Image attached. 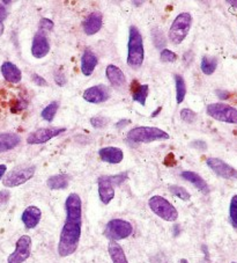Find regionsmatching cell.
I'll use <instances>...</instances> for the list:
<instances>
[{
	"label": "cell",
	"instance_id": "cell-40",
	"mask_svg": "<svg viewBox=\"0 0 237 263\" xmlns=\"http://www.w3.org/2000/svg\"><path fill=\"white\" fill-rule=\"evenodd\" d=\"M54 79H56V83H57L59 86H63V85H65V83H66V80H65V77H64L63 72H59V76H58V74L54 76Z\"/></svg>",
	"mask_w": 237,
	"mask_h": 263
},
{
	"label": "cell",
	"instance_id": "cell-8",
	"mask_svg": "<svg viewBox=\"0 0 237 263\" xmlns=\"http://www.w3.org/2000/svg\"><path fill=\"white\" fill-rule=\"evenodd\" d=\"M208 116L212 119L229 124H237V109L226 103H211L206 108Z\"/></svg>",
	"mask_w": 237,
	"mask_h": 263
},
{
	"label": "cell",
	"instance_id": "cell-15",
	"mask_svg": "<svg viewBox=\"0 0 237 263\" xmlns=\"http://www.w3.org/2000/svg\"><path fill=\"white\" fill-rule=\"evenodd\" d=\"M109 97H110V94H109V90L104 85L92 86V87L86 89L83 94L85 101L95 104L106 102Z\"/></svg>",
	"mask_w": 237,
	"mask_h": 263
},
{
	"label": "cell",
	"instance_id": "cell-33",
	"mask_svg": "<svg viewBox=\"0 0 237 263\" xmlns=\"http://www.w3.org/2000/svg\"><path fill=\"white\" fill-rule=\"evenodd\" d=\"M181 117L186 123H194L195 120H197V114L193 110L185 108V109L181 110Z\"/></svg>",
	"mask_w": 237,
	"mask_h": 263
},
{
	"label": "cell",
	"instance_id": "cell-46",
	"mask_svg": "<svg viewBox=\"0 0 237 263\" xmlns=\"http://www.w3.org/2000/svg\"><path fill=\"white\" fill-rule=\"evenodd\" d=\"M231 263H236V262H231Z\"/></svg>",
	"mask_w": 237,
	"mask_h": 263
},
{
	"label": "cell",
	"instance_id": "cell-45",
	"mask_svg": "<svg viewBox=\"0 0 237 263\" xmlns=\"http://www.w3.org/2000/svg\"><path fill=\"white\" fill-rule=\"evenodd\" d=\"M179 263H189V261L186 260V258H181V260L179 261Z\"/></svg>",
	"mask_w": 237,
	"mask_h": 263
},
{
	"label": "cell",
	"instance_id": "cell-14",
	"mask_svg": "<svg viewBox=\"0 0 237 263\" xmlns=\"http://www.w3.org/2000/svg\"><path fill=\"white\" fill-rule=\"evenodd\" d=\"M98 185V197L103 204H109L115 197V185H113L111 178L108 175L100 176L97 180Z\"/></svg>",
	"mask_w": 237,
	"mask_h": 263
},
{
	"label": "cell",
	"instance_id": "cell-35",
	"mask_svg": "<svg viewBox=\"0 0 237 263\" xmlns=\"http://www.w3.org/2000/svg\"><path fill=\"white\" fill-rule=\"evenodd\" d=\"M90 123L94 128H104L108 124V120L103 116H95L93 119H90Z\"/></svg>",
	"mask_w": 237,
	"mask_h": 263
},
{
	"label": "cell",
	"instance_id": "cell-29",
	"mask_svg": "<svg viewBox=\"0 0 237 263\" xmlns=\"http://www.w3.org/2000/svg\"><path fill=\"white\" fill-rule=\"evenodd\" d=\"M58 108H59V102L58 101H53L51 103H49L47 107L44 108L41 112V116H42V119L47 122H52L54 116H56L57 111H58Z\"/></svg>",
	"mask_w": 237,
	"mask_h": 263
},
{
	"label": "cell",
	"instance_id": "cell-36",
	"mask_svg": "<svg viewBox=\"0 0 237 263\" xmlns=\"http://www.w3.org/2000/svg\"><path fill=\"white\" fill-rule=\"evenodd\" d=\"M110 178L115 187L116 185H121L127 179V172H123V173L117 175H110Z\"/></svg>",
	"mask_w": 237,
	"mask_h": 263
},
{
	"label": "cell",
	"instance_id": "cell-32",
	"mask_svg": "<svg viewBox=\"0 0 237 263\" xmlns=\"http://www.w3.org/2000/svg\"><path fill=\"white\" fill-rule=\"evenodd\" d=\"M160 58L163 63H175L177 61V55L169 49H162Z\"/></svg>",
	"mask_w": 237,
	"mask_h": 263
},
{
	"label": "cell",
	"instance_id": "cell-7",
	"mask_svg": "<svg viewBox=\"0 0 237 263\" xmlns=\"http://www.w3.org/2000/svg\"><path fill=\"white\" fill-rule=\"evenodd\" d=\"M35 172L36 167L33 165L19 166L6 174V176L3 180V184L7 188L19 187V185L28 182L30 179H33Z\"/></svg>",
	"mask_w": 237,
	"mask_h": 263
},
{
	"label": "cell",
	"instance_id": "cell-21",
	"mask_svg": "<svg viewBox=\"0 0 237 263\" xmlns=\"http://www.w3.org/2000/svg\"><path fill=\"white\" fill-rule=\"evenodd\" d=\"M0 70H2V74L4 77V79L8 81V83L19 84L22 79V73L20 69L15 64H13L12 62L3 63L2 69Z\"/></svg>",
	"mask_w": 237,
	"mask_h": 263
},
{
	"label": "cell",
	"instance_id": "cell-1",
	"mask_svg": "<svg viewBox=\"0 0 237 263\" xmlns=\"http://www.w3.org/2000/svg\"><path fill=\"white\" fill-rule=\"evenodd\" d=\"M81 225H83V223L65 220L61 231V235H59V256L67 257L76 252L81 239Z\"/></svg>",
	"mask_w": 237,
	"mask_h": 263
},
{
	"label": "cell",
	"instance_id": "cell-25",
	"mask_svg": "<svg viewBox=\"0 0 237 263\" xmlns=\"http://www.w3.org/2000/svg\"><path fill=\"white\" fill-rule=\"evenodd\" d=\"M108 252L111 257L112 263H129L127 257L125 255L124 249L116 241H109L108 243Z\"/></svg>",
	"mask_w": 237,
	"mask_h": 263
},
{
	"label": "cell",
	"instance_id": "cell-11",
	"mask_svg": "<svg viewBox=\"0 0 237 263\" xmlns=\"http://www.w3.org/2000/svg\"><path fill=\"white\" fill-rule=\"evenodd\" d=\"M206 164L220 178L226 180H237V170L227 164L226 161L219 159V158H208Z\"/></svg>",
	"mask_w": 237,
	"mask_h": 263
},
{
	"label": "cell",
	"instance_id": "cell-20",
	"mask_svg": "<svg viewBox=\"0 0 237 263\" xmlns=\"http://www.w3.org/2000/svg\"><path fill=\"white\" fill-rule=\"evenodd\" d=\"M97 56L95 55V52L90 49H86L83 57H81V72L86 77H89L93 74L95 67L97 66Z\"/></svg>",
	"mask_w": 237,
	"mask_h": 263
},
{
	"label": "cell",
	"instance_id": "cell-17",
	"mask_svg": "<svg viewBox=\"0 0 237 263\" xmlns=\"http://www.w3.org/2000/svg\"><path fill=\"white\" fill-rule=\"evenodd\" d=\"M103 25V16L100 12H93L84 20L83 29L86 35L92 36L98 33Z\"/></svg>",
	"mask_w": 237,
	"mask_h": 263
},
{
	"label": "cell",
	"instance_id": "cell-6",
	"mask_svg": "<svg viewBox=\"0 0 237 263\" xmlns=\"http://www.w3.org/2000/svg\"><path fill=\"white\" fill-rule=\"evenodd\" d=\"M104 237L109 239V241H121L131 237L133 233V226L125 219L115 218L109 220L104 228Z\"/></svg>",
	"mask_w": 237,
	"mask_h": 263
},
{
	"label": "cell",
	"instance_id": "cell-44",
	"mask_svg": "<svg viewBox=\"0 0 237 263\" xmlns=\"http://www.w3.org/2000/svg\"><path fill=\"white\" fill-rule=\"evenodd\" d=\"M227 4H229L232 7H236L237 8V0H228Z\"/></svg>",
	"mask_w": 237,
	"mask_h": 263
},
{
	"label": "cell",
	"instance_id": "cell-27",
	"mask_svg": "<svg viewBox=\"0 0 237 263\" xmlns=\"http://www.w3.org/2000/svg\"><path fill=\"white\" fill-rule=\"evenodd\" d=\"M175 85H176V101L177 104H181L184 101L186 95V84L183 77L181 74H175Z\"/></svg>",
	"mask_w": 237,
	"mask_h": 263
},
{
	"label": "cell",
	"instance_id": "cell-18",
	"mask_svg": "<svg viewBox=\"0 0 237 263\" xmlns=\"http://www.w3.org/2000/svg\"><path fill=\"white\" fill-rule=\"evenodd\" d=\"M106 76L113 88L123 89L126 86V78L124 72L116 65H108L106 69Z\"/></svg>",
	"mask_w": 237,
	"mask_h": 263
},
{
	"label": "cell",
	"instance_id": "cell-3",
	"mask_svg": "<svg viewBox=\"0 0 237 263\" xmlns=\"http://www.w3.org/2000/svg\"><path fill=\"white\" fill-rule=\"evenodd\" d=\"M169 138V134L155 126H136L127 133V140L132 143H152Z\"/></svg>",
	"mask_w": 237,
	"mask_h": 263
},
{
	"label": "cell",
	"instance_id": "cell-41",
	"mask_svg": "<svg viewBox=\"0 0 237 263\" xmlns=\"http://www.w3.org/2000/svg\"><path fill=\"white\" fill-rule=\"evenodd\" d=\"M216 95L220 99H223V100H226V99H228V97H229V93L227 92V90H223V89H218L216 90Z\"/></svg>",
	"mask_w": 237,
	"mask_h": 263
},
{
	"label": "cell",
	"instance_id": "cell-39",
	"mask_svg": "<svg viewBox=\"0 0 237 263\" xmlns=\"http://www.w3.org/2000/svg\"><path fill=\"white\" fill-rule=\"evenodd\" d=\"M33 81L38 86H48V83L45 81V79L38 74H33Z\"/></svg>",
	"mask_w": 237,
	"mask_h": 263
},
{
	"label": "cell",
	"instance_id": "cell-37",
	"mask_svg": "<svg viewBox=\"0 0 237 263\" xmlns=\"http://www.w3.org/2000/svg\"><path fill=\"white\" fill-rule=\"evenodd\" d=\"M11 198V193L8 190H0V206L5 205Z\"/></svg>",
	"mask_w": 237,
	"mask_h": 263
},
{
	"label": "cell",
	"instance_id": "cell-31",
	"mask_svg": "<svg viewBox=\"0 0 237 263\" xmlns=\"http://www.w3.org/2000/svg\"><path fill=\"white\" fill-rule=\"evenodd\" d=\"M229 220L232 228L237 229V195L231 197L229 205Z\"/></svg>",
	"mask_w": 237,
	"mask_h": 263
},
{
	"label": "cell",
	"instance_id": "cell-30",
	"mask_svg": "<svg viewBox=\"0 0 237 263\" xmlns=\"http://www.w3.org/2000/svg\"><path fill=\"white\" fill-rule=\"evenodd\" d=\"M169 192L174 195V196L179 197L180 199H183V201H189L191 198L190 193L183 187H180V185H170Z\"/></svg>",
	"mask_w": 237,
	"mask_h": 263
},
{
	"label": "cell",
	"instance_id": "cell-12",
	"mask_svg": "<svg viewBox=\"0 0 237 263\" xmlns=\"http://www.w3.org/2000/svg\"><path fill=\"white\" fill-rule=\"evenodd\" d=\"M65 128H53V126H50V128H42L31 133L28 137H27V143L30 145H38V144H44L47 143L48 140L57 137L63 133H65Z\"/></svg>",
	"mask_w": 237,
	"mask_h": 263
},
{
	"label": "cell",
	"instance_id": "cell-5",
	"mask_svg": "<svg viewBox=\"0 0 237 263\" xmlns=\"http://www.w3.org/2000/svg\"><path fill=\"white\" fill-rule=\"evenodd\" d=\"M191 26H192V15L186 12L180 13L171 24L169 33H168L170 42L174 44H181L188 36Z\"/></svg>",
	"mask_w": 237,
	"mask_h": 263
},
{
	"label": "cell",
	"instance_id": "cell-24",
	"mask_svg": "<svg viewBox=\"0 0 237 263\" xmlns=\"http://www.w3.org/2000/svg\"><path fill=\"white\" fill-rule=\"evenodd\" d=\"M70 181H71V176L68 174H65V173L56 174V175H51L47 180V185L51 190H63L68 187Z\"/></svg>",
	"mask_w": 237,
	"mask_h": 263
},
{
	"label": "cell",
	"instance_id": "cell-19",
	"mask_svg": "<svg viewBox=\"0 0 237 263\" xmlns=\"http://www.w3.org/2000/svg\"><path fill=\"white\" fill-rule=\"evenodd\" d=\"M98 156L103 162L110 165H117L124 159V152L120 147L115 146H107L103 147L98 151Z\"/></svg>",
	"mask_w": 237,
	"mask_h": 263
},
{
	"label": "cell",
	"instance_id": "cell-34",
	"mask_svg": "<svg viewBox=\"0 0 237 263\" xmlns=\"http://www.w3.org/2000/svg\"><path fill=\"white\" fill-rule=\"evenodd\" d=\"M53 29V22L50 20V19H47V17H44V19H42L40 21V31H43V33L47 34L48 31H51Z\"/></svg>",
	"mask_w": 237,
	"mask_h": 263
},
{
	"label": "cell",
	"instance_id": "cell-10",
	"mask_svg": "<svg viewBox=\"0 0 237 263\" xmlns=\"http://www.w3.org/2000/svg\"><path fill=\"white\" fill-rule=\"evenodd\" d=\"M66 220L74 223H83V201L76 193H72L67 196L65 202Z\"/></svg>",
	"mask_w": 237,
	"mask_h": 263
},
{
	"label": "cell",
	"instance_id": "cell-26",
	"mask_svg": "<svg viewBox=\"0 0 237 263\" xmlns=\"http://www.w3.org/2000/svg\"><path fill=\"white\" fill-rule=\"evenodd\" d=\"M218 67V60L213 56H204L202 58V63H200V69H202L203 73L206 76H211L215 72Z\"/></svg>",
	"mask_w": 237,
	"mask_h": 263
},
{
	"label": "cell",
	"instance_id": "cell-13",
	"mask_svg": "<svg viewBox=\"0 0 237 263\" xmlns=\"http://www.w3.org/2000/svg\"><path fill=\"white\" fill-rule=\"evenodd\" d=\"M50 49H51V47H50V42L47 34L38 30L37 33L35 34L33 43H31V55L35 58H37V60H41V58L48 56Z\"/></svg>",
	"mask_w": 237,
	"mask_h": 263
},
{
	"label": "cell",
	"instance_id": "cell-9",
	"mask_svg": "<svg viewBox=\"0 0 237 263\" xmlns=\"http://www.w3.org/2000/svg\"><path fill=\"white\" fill-rule=\"evenodd\" d=\"M31 238L29 235H22L15 243L14 252L7 257V263H24L30 257L31 254Z\"/></svg>",
	"mask_w": 237,
	"mask_h": 263
},
{
	"label": "cell",
	"instance_id": "cell-42",
	"mask_svg": "<svg viewBox=\"0 0 237 263\" xmlns=\"http://www.w3.org/2000/svg\"><path fill=\"white\" fill-rule=\"evenodd\" d=\"M127 124H129V121H127V120H122V121H120L116 124V128L117 129L118 128H124V125H127Z\"/></svg>",
	"mask_w": 237,
	"mask_h": 263
},
{
	"label": "cell",
	"instance_id": "cell-2",
	"mask_svg": "<svg viewBox=\"0 0 237 263\" xmlns=\"http://www.w3.org/2000/svg\"><path fill=\"white\" fill-rule=\"evenodd\" d=\"M145 60V49L143 36L135 26H131L127 42V64L132 69H139Z\"/></svg>",
	"mask_w": 237,
	"mask_h": 263
},
{
	"label": "cell",
	"instance_id": "cell-4",
	"mask_svg": "<svg viewBox=\"0 0 237 263\" xmlns=\"http://www.w3.org/2000/svg\"><path fill=\"white\" fill-rule=\"evenodd\" d=\"M148 206L153 214L166 221L172 223V221H176L177 218H179V211H177V209L167 198L159 196V195H155V196L149 198Z\"/></svg>",
	"mask_w": 237,
	"mask_h": 263
},
{
	"label": "cell",
	"instance_id": "cell-38",
	"mask_svg": "<svg viewBox=\"0 0 237 263\" xmlns=\"http://www.w3.org/2000/svg\"><path fill=\"white\" fill-rule=\"evenodd\" d=\"M6 17H7V8L3 3H0V26H2V24Z\"/></svg>",
	"mask_w": 237,
	"mask_h": 263
},
{
	"label": "cell",
	"instance_id": "cell-22",
	"mask_svg": "<svg viewBox=\"0 0 237 263\" xmlns=\"http://www.w3.org/2000/svg\"><path fill=\"white\" fill-rule=\"evenodd\" d=\"M181 176L185 181H188V182H190L191 184H193L199 192H202L205 195H207L209 193V187L207 182L198 173H195V172H191V171L182 172Z\"/></svg>",
	"mask_w": 237,
	"mask_h": 263
},
{
	"label": "cell",
	"instance_id": "cell-16",
	"mask_svg": "<svg viewBox=\"0 0 237 263\" xmlns=\"http://www.w3.org/2000/svg\"><path fill=\"white\" fill-rule=\"evenodd\" d=\"M41 218H42V211H41L40 208L35 205L27 206L21 216L22 223H24L25 228L28 230L35 229L40 224Z\"/></svg>",
	"mask_w": 237,
	"mask_h": 263
},
{
	"label": "cell",
	"instance_id": "cell-28",
	"mask_svg": "<svg viewBox=\"0 0 237 263\" xmlns=\"http://www.w3.org/2000/svg\"><path fill=\"white\" fill-rule=\"evenodd\" d=\"M148 90H149L148 85H138V84H136V87L133 89V100H134V101L140 103L141 106H145L146 100H147V97H148Z\"/></svg>",
	"mask_w": 237,
	"mask_h": 263
},
{
	"label": "cell",
	"instance_id": "cell-43",
	"mask_svg": "<svg viewBox=\"0 0 237 263\" xmlns=\"http://www.w3.org/2000/svg\"><path fill=\"white\" fill-rule=\"evenodd\" d=\"M6 171H7V167H6V165H0V180H2V179H3V176L5 175Z\"/></svg>",
	"mask_w": 237,
	"mask_h": 263
},
{
	"label": "cell",
	"instance_id": "cell-23",
	"mask_svg": "<svg viewBox=\"0 0 237 263\" xmlns=\"http://www.w3.org/2000/svg\"><path fill=\"white\" fill-rule=\"evenodd\" d=\"M21 137L17 134L3 133L0 134V153L11 151V149L19 146Z\"/></svg>",
	"mask_w": 237,
	"mask_h": 263
}]
</instances>
